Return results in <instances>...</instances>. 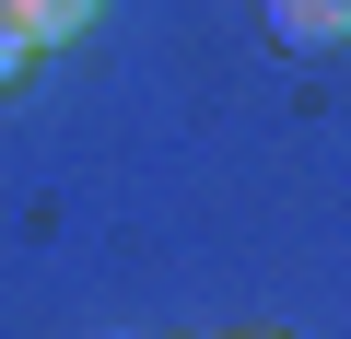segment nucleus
<instances>
[{"instance_id":"2","label":"nucleus","mask_w":351,"mask_h":339,"mask_svg":"<svg viewBox=\"0 0 351 339\" xmlns=\"http://www.w3.org/2000/svg\"><path fill=\"white\" fill-rule=\"evenodd\" d=\"M94 24V0H0V36H24V47H59Z\"/></svg>"},{"instance_id":"1","label":"nucleus","mask_w":351,"mask_h":339,"mask_svg":"<svg viewBox=\"0 0 351 339\" xmlns=\"http://www.w3.org/2000/svg\"><path fill=\"white\" fill-rule=\"evenodd\" d=\"M258 12H269V36L304 47V59H328V47L351 36V0H258Z\"/></svg>"},{"instance_id":"3","label":"nucleus","mask_w":351,"mask_h":339,"mask_svg":"<svg viewBox=\"0 0 351 339\" xmlns=\"http://www.w3.org/2000/svg\"><path fill=\"white\" fill-rule=\"evenodd\" d=\"M24 59H36V47H24V36H0V82H24Z\"/></svg>"}]
</instances>
